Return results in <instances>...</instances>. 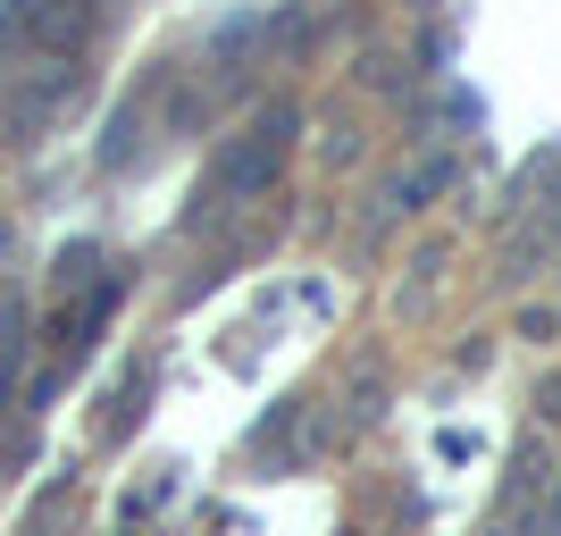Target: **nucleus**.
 <instances>
[{"mask_svg":"<svg viewBox=\"0 0 561 536\" xmlns=\"http://www.w3.org/2000/svg\"><path fill=\"white\" fill-rule=\"evenodd\" d=\"M537 411H545V420H561V377H545V395H537Z\"/></svg>","mask_w":561,"mask_h":536,"instance_id":"1a4fd4ad","label":"nucleus"},{"mask_svg":"<svg viewBox=\"0 0 561 536\" xmlns=\"http://www.w3.org/2000/svg\"><path fill=\"white\" fill-rule=\"evenodd\" d=\"M294 126H302V110H294V101H268L252 135L218 151V168L202 176V193H193L185 227H210V218H218V210H234V202H260V193L285 176V160H294Z\"/></svg>","mask_w":561,"mask_h":536,"instance_id":"f257e3e1","label":"nucleus"},{"mask_svg":"<svg viewBox=\"0 0 561 536\" xmlns=\"http://www.w3.org/2000/svg\"><path fill=\"white\" fill-rule=\"evenodd\" d=\"M528 536H561V478L545 487V503L528 512Z\"/></svg>","mask_w":561,"mask_h":536,"instance_id":"0eeeda50","label":"nucleus"},{"mask_svg":"<svg viewBox=\"0 0 561 536\" xmlns=\"http://www.w3.org/2000/svg\"><path fill=\"white\" fill-rule=\"evenodd\" d=\"M18 369H25V303H18V294H0V402H9Z\"/></svg>","mask_w":561,"mask_h":536,"instance_id":"39448f33","label":"nucleus"},{"mask_svg":"<svg viewBox=\"0 0 561 536\" xmlns=\"http://www.w3.org/2000/svg\"><path fill=\"white\" fill-rule=\"evenodd\" d=\"M93 269H101V243H68V252H59V269H50V285H59V294H76V285H93Z\"/></svg>","mask_w":561,"mask_h":536,"instance_id":"423d86ee","label":"nucleus"},{"mask_svg":"<svg viewBox=\"0 0 561 536\" xmlns=\"http://www.w3.org/2000/svg\"><path fill=\"white\" fill-rule=\"evenodd\" d=\"M151 386H160V369L142 361V369L117 386V411H101V444H126V436L142 427V411H151Z\"/></svg>","mask_w":561,"mask_h":536,"instance_id":"20e7f679","label":"nucleus"},{"mask_svg":"<svg viewBox=\"0 0 561 536\" xmlns=\"http://www.w3.org/2000/svg\"><path fill=\"white\" fill-rule=\"evenodd\" d=\"M76 93H84V59H34V68H18V84H0V126H9V142H34Z\"/></svg>","mask_w":561,"mask_h":536,"instance_id":"f03ea898","label":"nucleus"},{"mask_svg":"<svg viewBox=\"0 0 561 536\" xmlns=\"http://www.w3.org/2000/svg\"><path fill=\"white\" fill-rule=\"evenodd\" d=\"M453 176H461V160H453V151H420V160H411L394 185H386V210H427V202H436Z\"/></svg>","mask_w":561,"mask_h":536,"instance_id":"7ed1b4c3","label":"nucleus"},{"mask_svg":"<svg viewBox=\"0 0 561 536\" xmlns=\"http://www.w3.org/2000/svg\"><path fill=\"white\" fill-rule=\"evenodd\" d=\"M0 260H9V227H0Z\"/></svg>","mask_w":561,"mask_h":536,"instance_id":"9d476101","label":"nucleus"},{"mask_svg":"<svg viewBox=\"0 0 561 536\" xmlns=\"http://www.w3.org/2000/svg\"><path fill=\"white\" fill-rule=\"evenodd\" d=\"M519 335H528V344H553V310H519Z\"/></svg>","mask_w":561,"mask_h":536,"instance_id":"6e6552de","label":"nucleus"}]
</instances>
